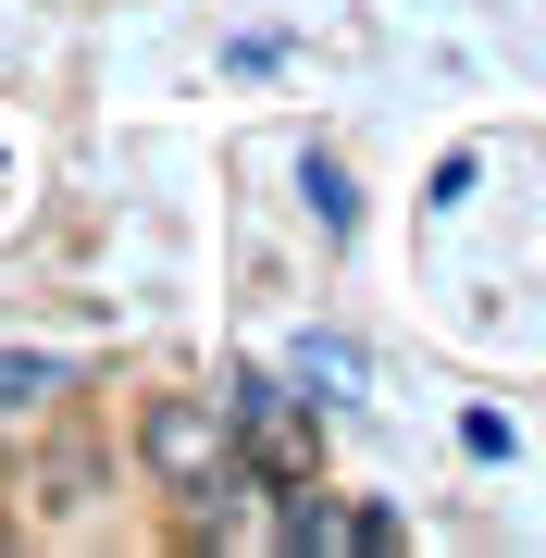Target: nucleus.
Masks as SVG:
<instances>
[{"instance_id": "1", "label": "nucleus", "mask_w": 546, "mask_h": 558, "mask_svg": "<svg viewBox=\"0 0 546 558\" xmlns=\"http://www.w3.org/2000/svg\"><path fill=\"white\" fill-rule=\"evenodd\" d=\"M137 447H149V472H162V497H236V435H223V410L211 398H149V422H137Z\"/></svg>"}, {"instance_id": "2", "label": "nucleus", "mask_w": 546, "mask_h": 558, "mask_svg": "<svg viewBox=\"0 0 546 558\" xmlns=\"http://www.w3.org/2000/svg\"><path fill=\"white\" fill-rule=\"evenodd\" d=\"M62 385H75V373H62L50 348H0V422H13V410H38V398H62Z\"/></svg>"}, {"instance_id": "3", "label": "nucleus", "mask_w": 546, "mask_h": 558, "mask_svg": "<svg viewBox=\"0 0 546 558\" xmlns=\"http://www.w3.org/2000/svg\"><path fill=\"white\" fill-rule=\"evenodd\" d=\"M299 186H311V223H324V236H348V223H361V199H348L336 161H299Z\"/></svg>"}]
</instances>
